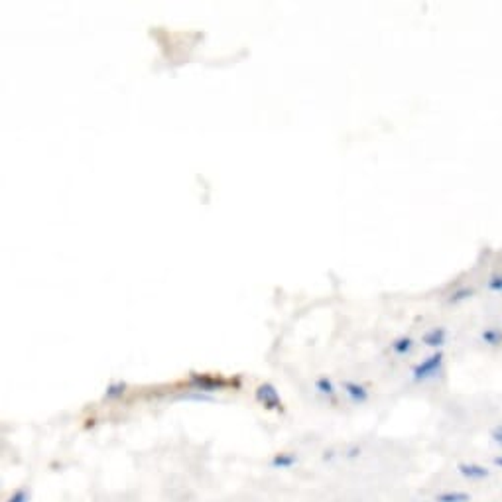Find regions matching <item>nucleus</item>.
I'll return each mask as SVG.
<instances>
[{
  "mask_svg": "<svg viewBox=\"0 0 502 502\" xmlns=\"http://www.w3.org/2000/svg\"><path fill=\"white\" fill-rule=\"evenodd\" d=\"M446 365V353L443 351H433L431 355L426 358H421L418 365H413L412 368V381L413 382H428L431 378H436L443 371Z\"/></svg>",
  "mask_w": 502,
  "mask_h": 502,
  "instance_id": "1",
  "label": "nucleus"
},
{
  "mask_svg": "<svg viewBox=\"0 0 502 502\" xmlns=\"http://www.w3.org/2000/svg\"><path fill=\"white\" fill-rule=\"evenodd\" d=\"M187 386L194 390V392H201V394H213V392H219L225 390L227 386H233V381L223 378V376H215V374L207 373H191L189 374V381Z\"/></svg>",
  "mask_w": 502,
  "mask_h": 502,
  "instance_id": "2",
  "label": "nucleus"
},
{
  "mask_svg": "<svg viewBox=\"0 0 502 502\" xmlns=\"http://www.w3.org/2000/svg\"><path fill=\"white\" fill-rule=\"evenodd\" d=\"M254 398L260 406H264L266 410H272V412H282L283 404L282 398L278 394V390L272 382H262L256 386L254 390Z\"/></svg>",
  "mask_w": 502,
  "mask_h": 502,
  "instance_id": "3",
  "label": "nucleus"
},
{
  "mask_svg": "<svg viewBox=\"0 0 502 502\" xmlns=\"http://www.w3.org/2000/svg\"><path fill=\"white\" fill-rule=\"evenodd\" d=\"M447 339H449L447 327H443V325H433V327H429L428 331L421 335V345L433 348V351H441L443 345L447 343Z\"/></svg>",
  "mask_w": 502,
  "mask_h": 502,
  "instance_id": "4",
  "label": "nucleus"
},
{
  "mask_svg": "<svg viewBox=\"0 0 502 502\" xmlns=\"http://www.w3.org/2000/svg\"><path fill=\"white\" fill-rule=\"evenodd\" d=\"M343 392H345V396L355 406L365 404V402H368V398H371V392H368V388H366L365 384L355 381L343 382Z\"/></svg>",
  "mask_w": 502,
  "mask_h": 502,
  "instance_id": "5",
  "label": "nucleus"
},
{
  "mask_svg": "<svg viewBox=\"0 0 502 502\" xmlns=\"http://www.w3.org/2000/svg\"><path fill=\"white\" fill-rule=\"evenodd\" d=\"M478 339H481V343L485 347H502V325H485L481 329V333H478Z\"/></svg>",
  "mask_w": 502,
  "mask_h": 502,
  "instance_id": "6",
  "label": "nucleus"
},
{
  "mask_svg": "<svg viewBox=\"0 0 502 502\" xmlns=\"http://www.w3.org/2000/svg\"><path fill=\"white\" fill-rule=\"evenodd\" d=\"M475 293H477V290L473 288V286H469V283H461V286H457V288H453L451 292L447 293V306H461V303H465V301H469L475 298Z\"/></svg>",
  "mask_w": 502,
  "mask_h": 502,
  "instance_id": "7",
  "label": "nucleus"
},
{
  "mask_svg": "<svg viewBox=\"0 0 502 502\" xmlns=\"http://www.w3.org/2000/svg\"><path fill=\"white\" fill-rule=\"evenodd\" d=\"M459 473L463 477L469 478V481H483L491 475V471L486 469L485 465H478V463H459Z\"/></svg>",
  "mask_w": 502,
  "mask_h": 502,
  "instance_id": "8",
  "label": "nucleus"
},
{
  "mask_svg": "<svg viewBox=\"0 0 502 502\" xmlns=\"http://www.w3.org/2000/svg\"><path fill=\"white\" fill-rule=\"evenodd\" d=\"M416 348V341L410 335H400L390 343V351L396 356H408Z\"/></svg>",
  "mask_w": 502,
  "mask_h": 502,
  "instance_id": "9",
  "label": "nucleus"
},
{
  "mask_svg": "<svg viewBox=\"0 0 502 502\" xmlns=\"http://www.w3.org/2000/svg\"><path fill=\"white\" fill-rule=\"evenodd\" d=\"M313 386H316V390L321 394V396L331 398V400H335V396H337V388H335V384H333V381L327 376V374L317 376L316 382H313Z\"/></svg>",
  "mask_w": 502,
  "mask_h": 502,
  "instance_id": "10",
  "label": "nucleus"
},
{
  "mask_svg": "<svg viewBox=\"0 0 502 502\" xmlns=\"http://www.w3.org/2000/svg\"><path fill=\"white\" fill-rule=\"evenodd\" d=\"M298 463V457L293 453H288V451H282V453H276L272 459H270V465L274 469H290L292 465Z\"/></svg>",
  "mask_w": 502,
  "mask_h": 502,
  "instance_id": "11",
  "label": "nucleus"
},
{
  "mask_svg": "<svg viewBox=\"0 0 502 502\" xmlns=\"http://www.w3.org/2000/svg\"><path fill=\"white\" fill-rule=\"evenodd\" d=\"M124 394H126V382L116 381V382H111V384L106 386L103 398H105L106 402H114V400H121Z\"/></svg>",
  "mask_w": 502,
  "mask_h": 502,
  "instance_id": "12",
  "label": "nucleus"
},
{
  "mask_svg": "<svg viewBox=\"0 0 502 502\" xmlns=\"http://www.w3.org/2000/svg\"><path fill=\"white\" fill-rule=\"evenodd\" d=\"M485 288H486V292L498 293V296H502V270L501 268H498V270H493L491 274L486 276Z\"/></svg>",
  "mask_w": 502,
  "mask_h": 502,
  "instance_id": "13",
  "label": "nucleus"
},
{
  "mask_svg": "<svg viewBox=\"0 0 502 502\" xmlns=\"http://www.w3.org/2000/svg\"><path fill=\"white\" fill-rule=\"evenodd\" d=\"M436 502H471V494L467 493H441L436 496Z\"/></svg>",
  "mask_w": 502,
  "mask_h": 502,
  "instance_id": "14",
  "label": "nucleus"
},
{
  "mask_svg": "<svg viewBox=\"0 0 502 502\" xmlns=\"http://www.w3.org/2000/svg\"><path fill=\"white\" fill-rule=\"evenodd\" d=\"M6 502H30V493L26 488H18V491L10 494Z\"/></svg>",
  "mask_w": 502,
  "mask_h": 502,
  "instance_id": "15",
  "label": "nucleus"
},
{
  "mask_svg": "<svg viewBox=\"0 0 502 502\" xmlns=\"http://www.w3.org/2000/svg\"><path fill=\"white\" fill-rule=\"evenodd\" d=\"M491 439H493L496 446L502 447V423H496V426L491 429Z\"/></svg>",
  "mask_w": 502,
  "mask_h": 502,
  "instance_id": "16",
  "label": "nucleus"
},
{
  "mask_svg": "<svg viewBox=\"0 0 502 502\" xmlns=\"http://www.w3.org/2000/svg\"><path fill=\"white\" fill-rule=\"evenodd\" d=\"M494 465H496V467H501V469H502V455H498V457H494Z\"/></svg>",
  "mask_w": 502,
  "mask_h": 502,
  "instance_id": "17",
  "label": "nucleus"
}]
</instances>
